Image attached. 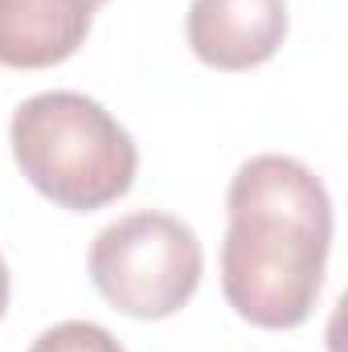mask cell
Wrapping results in <instances>:
<instances>
[{
    "label": "cell",
    "mask_w": 348,
    "mask_h": 352,
    "mask_svg": "<svg viewBox=\"0 0 348 352\" xmlns=\"http://www.w3.org/2000/svg\"><path fill=\"white\" fill-rule=\"evenodd\" d=\"M29 352H123V344L90 320H62L54 328H45Z\"/></svg>",
    "instance_id": "8992f818"
},
{
    "label": "cell",
    "mask_w": 348,
    "mask_h": 352,
    "mask_svg": "<svg viewBox=\"0 0 348 352\" xmlns=\"http://www.w3.org/2000/svg\"><path fill=\"white\" fill-rule=\"evenodd\" d=\"M287 0H193L184 16L188 50L226 74L254 70L287 41Z\"/></svg>",
    "instance_id": "277c9868"
},
{
    "label": "cell",
    "mask_w": 348,
    "mask_h": 352,
    "mask_svg": "<svg viewBox=\"0 0 348 352\" xmlns=\"http://www.w3.org/2000/svg\"><path fill=\"white\" fill-rule=\"evenodd\" d=\"M107 0H0V66L50 70L74 58Z\"/></svg>",
    "instance_id": "5b68a950"
},
{
    "label": "cell",
    "mask_w": 348,
    "mask_h": 352,
    "mask_svg": "<svg viewBox=\"0 0 348 352\" xmlns=\"http://www.w3.org/2000/svg\"><path fill=\"white\" fill-rule=\"evenodd\" d=\"M221 291L230 307L266 332L299 328L324 287L332 250V197L295 156H250L226 192Z\"/></svg>",
    "instance_id": "6da1fadb"
},
{
    "label": "cell",
    "mask_w": 348,
    "mask_h": 352,
    "mask_svg": "<svg viewBox=\"0 0 348 352\" xmlns=\"http://www.w3.org/2000/svg\"><path fill=\"white\" fill-rule=\"evenodd\" d=\"M4 311H8V266L0 258V320H4Z\"/></svg>",
    "instance_id": "52a82bcc"
},
{
    "label": "cell",
    "mask_w": 348,
    "mask_h": 352,
    "mask_svg": "<svg viewBox=\"0 0 348 352\" xmlns=\"http://www.w3.org/2000/svg\"><path fill=\"white\" fill-rule=\"evenodd\" d=\"M201 242L197 234L160 209H140L90 242L94 291L131 320H168L201 287Z\"/></svg>",
    "instance_id": "3957f363"
},
{
    "label": "cell",
    "mask_w": 348,
    "mask_h": 352,
    "mask_svg": "<svg viewBox=\"0 0 348 352\" xmlns=\"http://www.w3.org/2000/svg\"><path fill=\"white\" fill-rule=\"evenodd\" d=\"M12 160L21 176L70 213L119 201L140 168L127 127L78 90H41L12 111Z\"/></svg>",
    "instance_id": "7a4b0ae2"
}]
</instances>
